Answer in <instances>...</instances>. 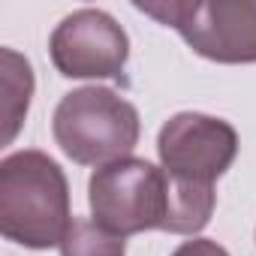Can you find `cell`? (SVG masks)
<instances>
[{
  "label": "cell",
  "mask_w": 256,
  "mask_h": 256,
  "mask_svg": "<svg viewBox=\"0 0 256 256\" xmlns=\"http://www.w3.org/2000/svg\"><path fill=\"white\" fill-rule=\"evenodd\" d=\"M72 226L64 169L42 151H16L0 163V235L30 250L60 247Z\"/></svg>",
  "instance_id": "6da1fadb"
},
{
  "label": "cell",
  "mask_w": 256,
  "mask_h": 256,
  "mask_svg": "<svg viewBox=\"0 0 256 256\" xmlns=\"http://www.w3.org/2000/svg\"><path fill=\"white\" fill-rule=\"evenodd\" d=\"M52 133L60 151L78 166H108L130 157L139 145V112L112 88H78L54 108Z\"/></svg>",
  "instance_id": "7a4b0ae2"
},
{
  "label": "cell",
  "mask_w": 256,
  "mask_h": 256,
  "mask_svg": "<svg viewBox=\"0 0 256 256\" xmlns=\"http://www.w3.org/2000/svg\"><path fill=\"white\" fill-rule=\"evenodd\" d=\"M172 178L163 166L124 157L100 166L88 181L94 223L118 238L172 226Z\"/></svg>",
  "instance_id": "3957f363"
},
{
  "label": "cell",
  "mask_w": 256,
  "mask_h": 256,
  "mask_svg": "<svg viewBox=\"0 0 256 256\" xmlns=\"http://www.w3.org/2000/svg\"><path fill=\"white\" fill-rule=\"evenodd\" d=\"M136 10L175 28L196 54L214 64H256V0H163L136 4Z\"/></svg>",
  "instance_id": "277c9868"
},
{
  "label": "cell",
  "mask_w": 256,
  "mask_h": 256,
  "mask_svg": "<svg viewBox=\"0 0 256 256\" xmlns=\"http://www.w3.org/2000/svg\"><path fill=\"white\" fill-rule=\"evenodd\" d=\"M157 154L166 175L193 187H214L238 157V133L223 118L202 112L172 114L157 136Z\"/></svg>",
  "instance_id": "5b68a950"
},
{
  "label": "cell",
  "mask_w": 256,
  "mask_h": 256,
  "mask_svg": "<svg viewBox=\"0 0 256 256\" xmlns=\"http://www.w3.org/2000/svg\"><path fill=\"white\" fill-rule=\"evenodd\" d=\"M48 54L64 78H120L130 40L108 12L88 6L70 12L54 28Z\"/></svg>",
  "instance_id": "8992f818"
},
{
  "label": "cell",
  "mask_w": 256,
  "mask_h": 256,
  "mask_svg": "<svg viewBox=\"0 0 256 256\" xmlns=\"http://www.w3.org/2000/svg\"><path fill=\"white\" fill-rule=\"evenodd\" d=\"M4 64V145H12L16 133L22 130V120L28 118L30 96H34V70L28 58L12 48L0 52Z\"/></svg>",
  "instance_id": "52a82bcc"
},
{
  "label": "cell",
  "mask_w": 256,
  "mask_h": 256,
  "mask_svg": "<svg viewBox=\"0 0 256 256\" xmlns=\"http://www.w3.org/2000/svg\"><path fill=\"white\" fill-rule=\"evenodd\" d=\"M60 256H126L124 238L100 229L94 220L76 217L60 241Z\"/></svg>",
  "instance_id": "ba28073f"
},
{
  "label": "cell",
  "mask_w": 256,
  "mask_h": 256,
  "mask_svg": "<svg viewBox=\"0 0 256 256\" xmlns=\"http://www.w3.org/2000/svg\"><path fill=\"white\" fill-rule=\"evenodd\" d=\"M172 256H229V253L211 238H193V241H184Z\"/></svg>",
  "instance_id": "9c48e42d"
}]
</instances>
